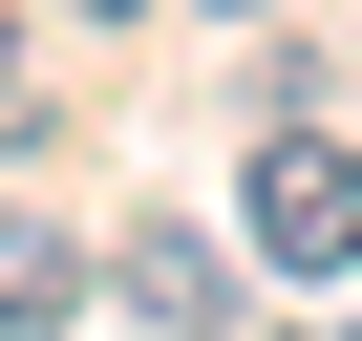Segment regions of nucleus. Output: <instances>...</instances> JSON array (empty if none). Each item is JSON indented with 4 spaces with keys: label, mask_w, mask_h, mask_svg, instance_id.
Wrapping results in <instances>:
<instances>
[{
    "label": "nucleus",
    "mask_w": 362,
    "mask_h": 341,
    "mask_svg": "<svg viewBox=\"0 0 362 341\" xmlns=\"http://www.w3.org/2000/svg\"><path fill=\"white\" fill-rule=\"evenodd\" d=\"M235 235H256L277 277H341V256H362V149H341V128H277V149L235 170Z\"/></svg>",
    "instance_id": "nucleus-1"
},
{
    "label": "nucleus",
    "mask_w": 362,
    "mask_h": 341,
    "mask_svg": "<svg viewBox=\"0 0 362 341\" xmlns=\"http://www.w3.org/2000/svg\"><path fill=\"white\" fill-rule=\"evenodd\" d=\"M107 299H128L149 341H192V320H214V235H128V256H107Z\"/></svg>",
    "instance_id": "nucleus-2"
},
{
    "label": "nucleus",
    "mask_w": 362,
    "mask_h": 341,
    "mask_svg": "<svg viewBox=\"0 0 362 341\" xmlns=\"http://www.w3.org/2000/svg\"><path fill=\"white\" fill-rule=\"evenodd\" d=\"M64 299H86V235L64 214H0V320H64Z\"/></svg>",
    "instance_id": "nucleus-3"
},
{
    "label": "nucleus",
    "mask_w": 362,
    "mask_h": 341,
    "mask_svg": "<svg viewBox=\"0 0 362 341\" xmlns=\"http://www.w3.org/2000/svg\"><path fill=\"white\" fill-rule=\"evenodd\" d=\"M0 128H22V0H0Z\"/></svg>",
    "instance_id": "nucleus-4"
},
{
    "label": "nucleus",
    "mask_w": 362,
    "mask_h": 341,
    "mask_svg": "<svg viewBox=\"0 0 362 341\" xmlns=\"http://www.w3.org/2000/svg\"><path fill=\"white\" fill-rule=\"evenodd\" d=\"M64 22H128V0H64Z\"/></svg>",
    "instance_id": "nucleus-5"
},
{
    "label": "nucleus",
    "mask_w": 362,
    "mask_h": 341,
    "mask_svg": "<svg viewBox=\"0 0 362 341\" xmlns=\"http://www.w3.org/2000/svg\"><path fill=\"white\" fill-rule=\"evenodd\" d=\"M214 22H256V0H214Z\"/></svg>",
    "instance_id": "nucleus-6"
},
{
    "label": "nucleus",
    "mask_w": 362,
    "mask_h": 341,
    "mask_svg": "<svg viewBox=\"0 0 362 341\" xmlns=\"http://www.w3.org/2000/svg\"><path fill=\"white\" fill-rule=\"evenodd\" d=\"M298 341H320V320H298Z\"/></svg>",
    "instance_id": "nucleus-7"
}]
</instances>
